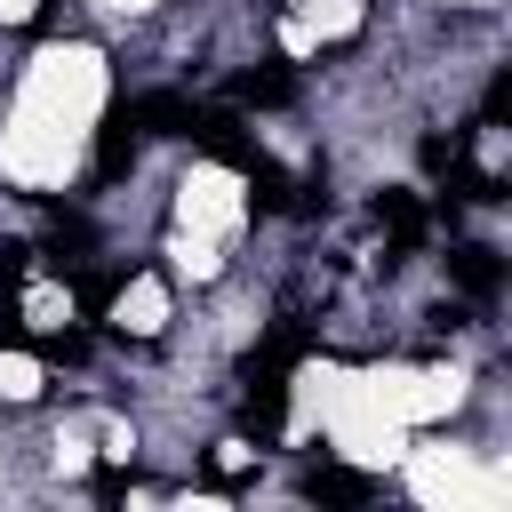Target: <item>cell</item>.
<instances>
[{
	"label": "cell",
	"mask_w": 512,
	"mask_h": 512,
	"mask_svg": "<svg viewBox=\"0 0 512 512\" xmlns=\"http://www.w3.org/2000/svg\"><path fill=\"white\" fill-rule=\"evenodd\" d=\"M120 64L96 32H56L24 64H8L0 88V184L16 200H56L88 176L104 144Z\"/></svg>",
	"instance_id": "obj_1"
},
{
	"label": "cell",
	"mask_w": 512,
	"mask_h": 512,
	"mask_svg": "<svg viewBox=\"0 0 512 512\" xmlns=\"http://www.w3.org/2000/svg\"><path fill=\"white\" fill-rule=\"evenodd\" d=\"M384 480L424 512H504L512 504V464H504L496 432H464V424L408 432V448L392 456Z\"/></svg>",
	"instance_id": "obj_2"
},
{
	"label": "cell",
	"mask_w": 512,
	"mask_h": 512,
	"mask_svg": "<svg viewBox=\"0 0 512 512\" xmlns=\"http://www.w3.org/2000/svg\"><path fill=\"white\" fill-rule=\"evenodd\" d=\"M248 224H256V184H248L240 160H224V152H192V160L168 176V232L240 248Z\"/></svg>",
	"instance_id": "obj_3"
},
{
	"label": "cell",
	"mask_w": 512,
	"mask_h": 512,
	"mask_svg": "<svg viewBox=\"0 0 512 512\" xmlns=\"http://www.w3.org/2000/svg\"><path fill=\"white\" fill-rule=\"evenodd\" d=\"M104 336L128 344V352H160V344H176V280H168L160 264L120 272L112 296H104Z\"/></svg>",
	"instance_id": "obj_4"
},
{
	"label": "cell",
	"mask_w": 512,
	"mask_h": 512,
	"mask_svg": "<svg viewBox=\"0 0 512 512\" xmlns=\"http://www.w3.org/2000/svg\"><path fill=\"white\" fill-rule=\"evenodd\" d=\"M368 24H376V0H280L272 48L288 64H320V56L352 48V40H368Z\"/></svg>",
	"instance_id": "obj_5"
},
{
	"label": "cell",
	"mask_w": 512,
	"mask_h": 512,
	"mask_svg": "<svg viewBox=\"0 0 512 512\" xmlns=\"http://www.w3.org/2000/svg\"><path fill=\"white\" fill-rule=\"evenodd\" d=\"M8 272H16V280H8V320H16L24 336H72V328H80V288H72L64 264H48L40 248H16Z\"/></svg>",
	"instance_id": "obj_6"
},
{
	"label": "cell",
	"mask_w": 512,
	"mask_h": 512,
	"mask_svg": "<svg viewBox=\"0 0 512 512\" xmlns=\"http://www.w3.org/2000/svg\"><path fill=\"white\" fill-rule=\"evenodd\" d=\"M56 400V368L24 344H0V416H32Z\"/></svg>",
	"instance_id": "obj_7"
},
{
	"label": "cell",
	"mask_w": 512,
	"mask_h": 512,
	"mask_svg": "<svg viewBox=\"0 0 512 512\" xmlns=\"http://www.w3.org/2000/svg\"><path fill=\"white\" fill-rule=\"evenodd\" d=\"M80 8H88V24H104V32H120V24L136 32V24H160L176 0H80Z\"/></svg>",
	"instance_id": "obj_8"
},
{
	"label": "cell",
	"mask_w": 512,
	"mask_h": 512,
	"mask_svg": "<svg viewBox=\"0 0 512 512\" xmlns=\"http://www.w3.org/2000/svg\"><path fill=\"white\" fill-rule=\"evenodd\" d=\"M40 8H48V0H0V40L24 32V24H40Z\"/></svg>",
	"instance_id": "obj_9"
},
{
	"label": "cell",
	"mask_w": 512,
	"mask_h": 512,
	"mask_svg": "<svg viewBox=\"0 0 512 512\" xmlns=\"http://www.w3.org/2000/svg\"><path fill=\"white\" fill-rule=\"evenodd\" d=\"M432 8H440V16H480V24H496L504 0H432Z\"/></svg>",
	"instance_id": "obj_10"
}]
</instances>
